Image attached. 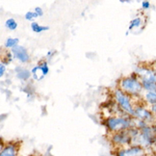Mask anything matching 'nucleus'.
I'll return each mask as SVG.
<instances>
[{
  "mask_svg": "<svg viewBox=\"0 0 156 156\" xmlns=\"http://www.w3.org/2000/svg\"><path fill=\"white\" fill-rule=\"evenodd\" d=\"M121 87L125 93H128L130 94H138L142 92L143 85L142 83L138 80V78L135 75H132L130 77H126L122 80Z\"/></svg>",
  "mask_w": 156,
  "mask_h": 156,
  "instance_id": "f257e3e1",
  "label": "nucleus"
},
{
  "mask_svg": "<svg viewBox=\"0 0 156 156\" xmlns=\"http://www.w3.org/2000/svg\"><path fill=\"white\" fill-rule=\"evenodd\" d=\"M132 122L130 119H126L124 118H109L106 121V126L111 131H118V130H125L131 127Z\"/></svg>",
  "mask_w": 156,
  "mask_h": 156,
  "instance_id": "f03ea898",
  "label": "nucleus"
},
{
  "mask_svg": "<svg viewBox=\"0 0 156 156\" xmlns=\"http://www.w3.org/2000/svg\"><path fill=\"white\" fill-rule=\"evenodd\" d=\"M115 98L117 102L119 103V105L122 107V109L124 110L127 114L131 116H135V110L132 108V104L129 100V98L125 94L122 90H116L115 92Z\"/></svg>",
  "mask_w": 156,
  "mask_h": 156,
  "instance_id": "7ed1b4c3",
  "label": "nucleus"
},
{
  "mask_svg": "<svg viewBox=\"0 0 156 156\" xmlns=\"http://www.w3.org/2000/svg\"><path fill=\"white\" fill-rule=\"evenodd\" d=\"M145 155L144 147L140 146H132L126 149H121L117 153V156H143Z\"/></svg>",
  "mask_w": 156,
  "mask_h": 156,
  "instance_id": "20e7f679",
  "label": "nucleus"
},
{
  "mask_svg": "<svg viewBox=\"0 0 156 156\" xmlns=\"http://www.w3.org/2000/svg\"><path fill=\"white\" fill-rule=\"evenodd\" d=\"M12 53H13L16 59L20 60L22 63H26L29 61V54L27 52V49L21 45H17L14 49H12Z\"/></svg>",
  "mask_w": 156,
  "mask_h": 156,
  "instance_id": "39448f33",
  "label": "nucleus"
},
{
  "mask_svg": "<svg viewBox=\"0 0 156 156\" xmlns=\"http://www.w3.org/2000/svg\"><path fill=\"white\" fill-rule=\"evenodd\" d=\"M135 117H137L138 119H140L143 122H151L153 119V115L151 111L147 110L146 108L138 106L135 109Z\"/></svg>",
  "mask_w": 156,
  "mask_h": 156,
  "instance_id": "423d86ee",
  "label": "nucleus"
},
{
  "mask_svg": "<svg viewBox=\"0 0 156 156\" xmlns=\"http://www.w3.org/2000/svg\"><path fill=\"white\" fill-rule=\"evenodd\" d=\"M132 140L130 134H125L124 132H121L116 135H114L112 138L113 143H115L116 145H127Z\"/></svg>",
  "mask_w": 156,
  "mask_h": 156,
  "instance_id": "0eeeda50",
  "label": "nucleus"
},
{
  "mask_svg": "<svg viewBox=\"0 0 156 156\" xmlns=\"http://www.w3.org/2000/svg\"><path fill=\"white\" fill-rule=\"evenodd\" d=\"M17 148L15 145H8L2 148L0 156H16Z\"/></svg>",
  "mask_w": 156,
  "mask_h": 156,
  "instance_id": "6e6552de",
  "label": "nucleus"
},
{
  "mask_svg": "<svg viewBox=\"0 0 156 156\" xmlns=\"http://www.w3.org/2000/svg\"><path fill=\"white\" fill-rule=\"evenodd\" d=\"M16 77L19 79L21 80H27L30 77V73L29 70H27L26 69H22V68H16Z\"/></svg>",
  "mask_w": 156,
  "mask_h": 156,
  "instance_id": "1a4fd4ad",
  "label": "nucleus"
},
{
  "mask_svg": "<svg viewBox=\"0 0 156 156\" xmlns=\"http://www.w3.org/2000/svg\"><path fill=\"white\" fill-rule=\"evenodd\" d=\"M19 43H20V40L16 39V38H9L6 40L5 41V46L7 47V48H12L14 49L15 47H16L19 45Z\"/></svg>",
  "mask_w": 156,
  "mask_h": 156,
  "instance_id": "9d476101",
  "label": "nucleus"
},
{
  "mask_svg": "<svg viewBox=\"0 0 156 156\" xmlns=\"http://www.w3.org/2000/svg\"><path fill=\"white\" fill-rule=\"evenodd\" d=\"M31 28H32V30L35 33H41L44 31H47V30H49L48 26H41L37 22H32Z\"/></svg>",
  "mask_w": 156,
  "mask_h": 156,
  "instance_id": "9b49d317",
  "label": "nucleus"
},
{
  "mask_svg": "<svg viewBox=\"0 0 156 156\" xmlns=\"http://www.w3.org/2000/svg\"><path fill=\"white\" fill-rule=\"evenodd\" d=\"M146 99L149 104H156V92H147L146 94Z\"/></svg>",
  "mask_w": 156,
  "mask_h": 156,
  "instance_id": "f8f14e48",
  "label": "nucleus"
},
{
  "mask_svg": "<svg viewBox=\"0 0 156 156\" xmlns=\"http://www.w3.org/2000/svg\"><path fill=\"white\" fill-rule=\"evenodd\" d=\"M5 26L7 27L9 30H16L17 28V23L14 19H9V20H6Z\"/></svg>",
  "mask_w": 156,
  "mask_h": 156,
  "instance_id": "ddd939ff",
  "label": "nucleus"
},
{
  "mask_svg": "<svg viewBox=\"0 0 156 156\" xmlns=\"http://www.w3.org/2000/svg\"><path fill=\"white\" fill-rule=\"evenodd\" d=\"M141 24H142V20L140 19V17H136V19H134V20H131V22H130V25H129V30H132L133 28H135V27H139V26H141Z\"/></svg>",
  "mask_w": 156,
  "mask_h": 156,
  "instance_id": "4468645a",
  "label": "nucleus"
},
{
  "mask_svg": "<svg viewBox=\"0 0 156 156\" xmlns=\"http://www.w3.org/2000/svg\"><path fill=\"white\" fill-rule=\"evenodd\" d=\"M39 16L35 13V12H27V13L25 14V20H30L32 21L35 17H38Z\"/></svg>",
  "mask_w": 156,
  "mask_h": 156,
  "instance_id": "2eb2a0df",
  "label": "nucleus"
},
{
  "mask_svg": "<svg viewBox=\"0 0 156 156\" xmlns=\"http://www.w3.org/2000/svg\"><path fill=\"white\" fill-rule=\"evenodd\" d=\"M35 13L37 14L39 16H41L44 15V11H43V9H41V7H36L35 8Z\"/></svg>",
  "mask_w": 156,
  "mask_h": 156,
  "instance_id": "dca6fc26",
  "label": "nucleus"
},
{
  "mask_svg": "<svg viewBox=\"0 0 156 156\" xmlns=\"http://www.w3.org/2000/svg\"><path fill=\"white\" fill-rule=\"evenodd\" d=\"M5 71H6V68H5L4 64L1 63V65H0V76H3L4 73H5Z\"/></svg>",
  "mask_w": 156,
  "mask_h": 156,
  "instance_id": "f3484780",
  "label": "nucleus"
},
{
  "mask_svg": "<svg viewBox=\"0 0 156 156\" xmlns=\"http://www.w3.org/2000/svg\"><path fill=\"white\" fill-rule=\"evenodd\" d=\"M142 6H143L144 9H148L149 7H151V3H149L148 1H143Z\"/></svg>",
  "mask_w": 156,
  "mask_h": 156,
  "instance_id": "a211bd4d",
  "label": "nucleus"
},
{
  "mask_svg": "<svg viewBox=\"0 0 156 156\" xmlns=\"http://www.w3.org/2000/svg\"><path fill=\"white\" fill-rule=\"evenodd\" d=\"M151 113H153L154 115H156V104L151 105Z\"/></svg>",
  "mask_w": 156,
  "mask_h": 156,
  "instance_id": "6ab92c4d",
  "label": "nucleus"
},
{
  "mask_svg": "<svg viewBox=\"0 0 156 156\" xmlns=\"http://www.w3.org/2000/svg\"><path fill=\"white\" fill-rule=\"evenodd\" d=\"M143 156H151V155H148V154H145V155H143Z\"/></svg>",
  "mask_w": 156,
  "mask_h": 156,
  "instance_id": "aec40b11",
  "label": "nucleus"
}]
</instances>
